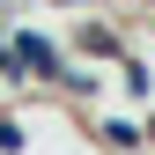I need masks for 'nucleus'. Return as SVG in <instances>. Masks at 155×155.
I'll use <instances>...</instances> for the list:
<instances>
[{
  "label": "nucleus",
  "instance_id": "obj_4",
  "mask_svg": "<svg viewBox=\"0 0 155 155\" xmlns=\"http://www.w3.org/2000/svg\"><path fill=\"white\" fill-rule=\"evenodd\" d=\"M0 52H8V45H0Z\"/></svg>",
  "mask_w": 155,
  "mask_h": 155
},
{
  "label": "nucleus",
  "instance_id": "obj_3",
  "mask_svg": "<svg viewBox=\"0 0 155 155\" xmlns=\"http://www.w3.org/2000/svg\"><path fill=\"white\" fill-rule=\"evenodd\" d=\"M148 140H155V118H148Z\"/></svg>",
  "mask_w": 155,
  "mask_h": 155
},
{
  "label": "nucleus",
  "instance_id": "obj_2",
  "mask_svg": "<svg viewBox=\"0 0 155 155\" xmlns=\"http://www.w3.org/2000/svg\"><path fill=\"white\" fill-rule=\"evenodd\" d=\"M133 140H140V133H133L126 118H111V126H104V148H133Z\"/></svg>",
  "mask_w": 155,
  "mask_h": 155
},
{
  "label": "nucleus",
  "instance_id": "obj_1",
  "mask_svg": "<svg viewBox=\"0 0 155 155\" xmlns=\"http://www.w3.org/2000/svg\"><path fill=\"white\" fill-rule=\"evenodd\" d=\"M0 67H8V74L37 67L45 81H67V67H59V45H52V37H37V30H22V37H15V45L0 52Z\"/></svg>",
  "mask_w": 155,
  "mask_h": 155
}]
</instances>
